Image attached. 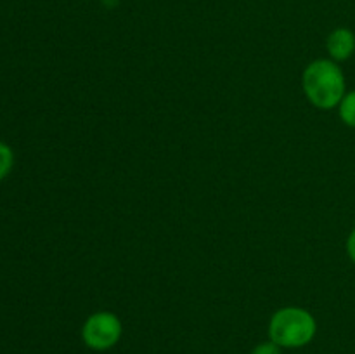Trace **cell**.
<instances>
[{"instance_id":"6da1fadb","label":"cell","mask_w":355,"mask_h":354,"mask_svg":"<svg viewBox=\"0 0 355 354\" xmlns=\"http://www.w3.org/2000/svg\"><path fill=\"white\" fill-rule=\"evenodd\" d=\"M305 96L319 110L338 106L345 96V75L331 59H318L305 68L302 76Z\"/></svg>"},{"instance_id":"7a4b0ae2","label":"cell","mask_w":355,"mask_h":354,"mask_svg":"<svg viewBox=\"0 0 355 354\" xmlns=\"http://www.w3.org/2000/svg\"><path fill=\"white\" fill-rule=\"evenodd\" d=\"M318 332L315 318L302 307H284L274 312L269 323V337L283 349H297L312 342Z\"/></svg>"},{"instance_id":"277c9868","label":"cell","mask_w":355,"mask_h":354,"mask_svg":"<svg viewBox=\"0 0 355 354\" xmlns=\"http://www.w3.org/2000/svg\"><path fill=\"white\" fill-rule=\"evenodd\" d=\"M326 49L333 61H347L355 52V33L349 28H336L326 40Z\"/></svg>"},{"instance_id":"8992f818","label":"cell","mask_w":355,"mask_h":354,"mask_svg":"<svg viewBox=\"0 0 355 354\" xmlns=\"http://www.w3.org/2000/svg\"><path fill=\"white\" fill-rule=\"evenodd\" d=\"M12 149H10L6 142H0V180L6 179V177L9 176L10 169H12Z\"/></svg>"},{"instance_id":"5b68a950","label":"cell","mask_w":355,"mask_h":354,"mask_svg":"<svg viewBox=\"0 0 355 354\" xmlns=\"http://www.w3.org/2000/svg\"><path fill=\"white\" fill-rule=\"evenodd\" d=\"M338 111L343 124L355 128V90H350L343 96V99L338 104Z\"/></svg>"},{"instance_id":"3957f363","label":"cell","mask_w":355,"mask_h":354,"mask_svg":"<svg viewBox=\"0 0 355 354\" xmlns=\"http://www.w3.org/2000/svg\"><path fill=\"white\" fill-rule=\"evenodd\" d=\"M123 333L120 318L113 312H94L82 326V339L92 351H107L118 344Z\"/></svg>"},{"instance_id":"ba28073f","label":"cell","mask_w":355,"mask_h":354,"mask_svg":"<svg viewBox=\"0 0 355 354\" xmlns=\"http://www.w3.org/2000/svg\"><path fill=\"white\" fill-rule=\"evenodd\" d=\"M347 253H349L350 260L355 264V228L349 235V239H347Z\"/></svg>"},{"instance_id":"52a82bcc","label":"cell","mask_w":355,"mask_h":354,"mask_svg":"<svg viewBox=\"0 0 355 354\" xmlns=\"http://www.w3.org/2000/svg\"><path fill=\"white\" fill-rule=\"evenodd\" d=\"M252 354H281V347L274 344L272 340H269V342H262L253 347Z\"/></svg>"}]
</instances>
